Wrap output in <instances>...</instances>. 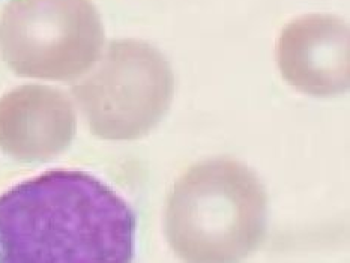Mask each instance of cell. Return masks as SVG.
<instances>
[{
    "instance_id": "obj_1",
    "label": "cell",
    "mask_w": 350,
    "mask_h": 263,
    "mask_svg": "<svg viewBox=\"0 0 350 263\" xmlns=\"http://www.w3.org/2000/svg\"><path fill=\"white\" fill-rule=\"evenodd\" d=\"M137 218L103 180L51 170L0 195V263H126Z\"/></svg>"
},
{
    "instance_id": "obj_2",
    "label": "cell",
    "mask_w": 350,
    "mask_h": 263,
    "mask_svg": "<svg viewBox=\"0 0 350 263\" xmlns=\"http://www.w3.org/2000/svg\"><path fill=\"white\" fill-rule=\"evenodd\" d=\"M268 195L245 164L212 158L189 167L167 197L164 232L185 262H239L263 243Z\"/></svg>"
},
{
    "instance_id": "obj_3",
    "label": "cell",
    "mask_w": 350,
    "mask_h": 263,
    "mask_svg": "<svg viewBox=\"0 0 350 263\" xmlns=\"http://www.w3.org/2000/svg\"><path fill=\"white\" fill-rule=\"evenodd\" d=\"M173 89L172 68L154 45L118 41L111 44L104 70L86 90V107L103 137L137 140L161 122Z\"/></svg>"
},
{
    "instance_id": "obj_4",
    "label": "cell",
    "mask_w": 350,
    "mask_h": 263,
    "mask_svg": "<svg viewBox=\"0 0 350 263\" xmlns=\"http://www.w3.org/2000/svg\"><path fill=\"white\" fill-rule=\"evenodd\" d=\"M283 79L299 92L334 96L347 90L349 26L328 14H308L283 29L277 42Z\"/></svg>"
}]
</instances>
